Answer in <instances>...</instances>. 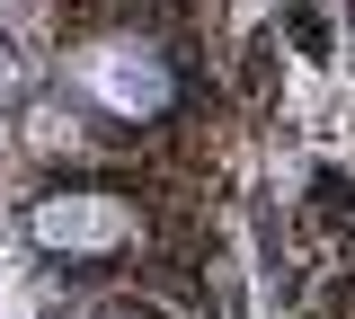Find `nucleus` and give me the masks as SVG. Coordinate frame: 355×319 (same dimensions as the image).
Returning <instances> with one entry per match:
<instances>
[{"label":"nucleus","instance_id":"nucleus-1","mask_svg":"<svg viewBox=\"0 0 355 319\" xmlns=\"http://www.w3.org/2000/svg\"><path fill=\"white\" fill-rule=\"evenodd\" d=\"M80 89L107 98L116 116H160L169 107V62L142 45H89L80 53Z\"/></svg>","mask_w":355,"mask_h":319},{"label":"nucleus","instance_id":"nucleus-2","mask_svg":"<svg viewBox=\"0 0 355 319\" xmlns=\"http://www.w3.org/2000/svg\"><path fill=\"white\" fill-rule=\"evenodd\" d=\"M36 239L44 248H71V257H98V248L125 239V204H107V195H53V204H36Z\"/></svg>","mask_w":355,"mask_h":319},{"label":"nucleus","instance_id":"nucleus-3","mask_svg":"<svg viewBox=\"0 0 355 319\" xmlns=\"http://www.w3.org/2000/svg\"><path fill=\"white\" fill-rule=\"evenodd\" d=\"M0 89H9V53H0Z\"/></svg>","mask_w":355,"mask_h":319}]
</instances>
